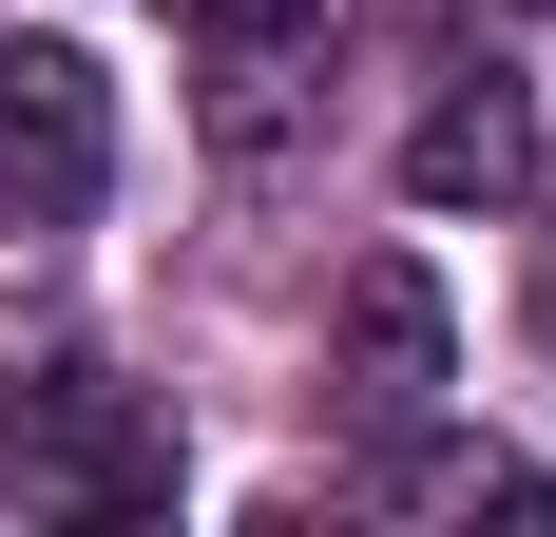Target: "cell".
<instances>
[{
	"instance_id": "obj_1",
	"label": "cell",
	"mask_w": 556,
	"mask_h": 537,
	"mask_svg": "<svg viewBox=\"0 0 556 537\" xmlns=\"http://www.w3.org/2000/svg\"><path fill=\"white\" fill-rule=\"evenodd\" d=\"M0 480L77 499V519H154L173 499V423L135 403V384H97V365H39L20 403H0Z\"/></svg>"
},
{
	"instance_id": "obj_2",
	"label": "cell",
	"mask_w": 556,
	"mask_h": 537,
	"mask_svg": "<svg viewBox=\"0 0 556 537\" xmlns=\"http://www.w3.org/2000/svg\"><path fill=\"white\" fill-rule=\"evenodd\" d=\"M115 192V77L77 39H0V230H77Z\"/></svg>"
},
{
	"instance_id": "obj_3",
	"label": "cell",
	"mask_w": 556,
	"mask_h": 537,
	"mask_svg": "<svg viewBox=\"0 0 556 537\" xmlns=\"http://www.w3.org/2000/svg\"><path fill=\"white\" fill-rule=\"evenodd\" d=\"M403 192H422V212H518V192H538V115H518V77H442L422 135H403Z\"/></svg>"
},
{
	"instance_id": "obj_4",
	"label": "cell",
	"mask_w": 556,
	"mask_h": 537,
	"mask_svg": "<svg viewBox=\"0 0 556 537\" xmlns=\"http://www.w3.org/2000/svg\"><path fill=\"white\" fill-rule=\"evenodd\" d=\"M345 403H365V423H422V403H442V288L403 250L345 288Z\"/></svg>"
},
{
	"instance_id": "obj_5",
	"label": "cell",
	"mask_w": 556,
	"mask_h": 537,
	"mask_svg": "<svg viewBox=\"0 0 556 537\" xmlns=\"http://www.w3.org/2000/svg\"><path fill=\"white\" fill-rule=\"evenodd\" d=\"M173 20H192V39H212L230 77H269L288 39H327V0H173Z\"/></svg>"
}]
</instances>
